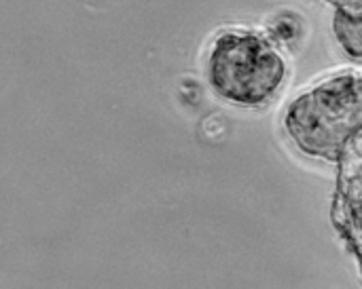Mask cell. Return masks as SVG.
<instances>
[{
    "label": "cell",
    "instance_id": "obj_4",
    "mask_svg": "<svg viewBox=\"0 0 362 289\" xmlns=\"http://www.w3.org/2000/svg\"><path fill=\"white\" fill-rule=\"evenodd\" d=\"M333 32L346 55L362 61V8L337 6L333 17Z\"/></svg>",
    "mask_w": 362,
    "mask_h": 289
},
{
    "label": "cell",
    "instance_id": "obj_1",
    "mask_svg": "<svg viewBox=\"0 0 362 289\" xmlns=\"http://www.w3.org/2000/svg\"><path fill=\"white\" fill-rule=\"evenodd\" d=\"M284 129L303 154L339 161L362 131V72H341L303 91L286 108Z\"/></svg>",
    "mask_w": 362,
    "mask_h": 289
},
{
    "label": "cell",
    "instance_id": "obj_5",
    "mask_svg": "<svg viewBox=\"0 0 362 289\" xmlns=\"http://www.w3.org/2000/svg\"><path fill=\"white\" fill-rule=\"evenodd\" d=\"M329 2L341 8H362V0H329Z\"/></svg>",
    "mask_w": 362,
    "mask_h": 289
},
{
    "label": "cell",
    "instance_id": "obj_2",
    "mask_svg": "<svg viewBox=\"0 0 362 289\" xmlns=\"http://www.w3.org/2000/svg\"><path fill=\"white\" fill-rule=\"evenodd\" d=\"M208 82L218 97L235 106H263L286 78L276 44L255 30L221 32L208 53Z\"/></svg>",
    "mask_w": 362,
    "mask_h": 289
},
{
    "label": "cell",
    "instance_id": "obj_3",
    "mask_svg": "<svg viewBox=\"0 0 362 289\" xmlns=\"http://www.w3.org/2000/svg\"><path fill=\"white\" fill-rule=\"evenodd\" d=\"M331 218L362 273V131L352 137L339 159Z\"/></svg>",
    "mask_w": 362,
    "mask_h": 289
}]
</instances>
